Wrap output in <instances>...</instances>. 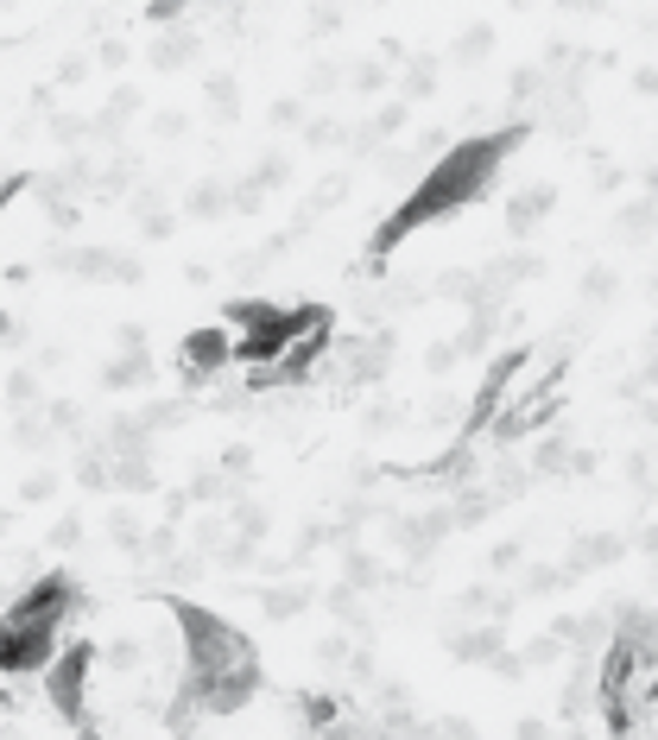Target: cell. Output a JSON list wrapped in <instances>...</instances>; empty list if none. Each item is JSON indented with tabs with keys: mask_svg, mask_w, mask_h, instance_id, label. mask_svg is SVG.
<instances>
[{
	"mask_svg": "<svg viewBox=\"0 0 658 740\" xmlns=\"http://www.w3.org/2000/svg\"><path fill=\"white\" fill-rule=\"evenodd\" d=\"M520 133H526V127L482 133V140H462V146H450V153H443L438 165L412 184V196H405L393 216H387V228L373 235V254H387V247H399L412 228H424V222H438V216H456L462 203H475V196L494 184L501 158L520 146Z\"/></svg>",
	"mask_w": 658,
	"mask_h": 740,
	"instance_id": "cell-1",
	"label": "cell"
},
{
	"mask_svg": "<svg viewBox=\"0 0 658 740\" xmlns=\"http://www.w3.org/2000/svg\"><path fill=\"white\" fill-rule=\"evenodd\" d=\"M323 323H329V310H317V305H298V310L266 305L260 317L235 336V361H247V368H279L291 342L310 336V329H323Z\"/></svg>",
	"mask_w": 658,
	"mask_h": 740,
	"instance_id": "cell-2",
	"label": "cell"
},
{
	"mask_svg": "<svg viewBox=\"0 0 658 740\" xmlns=\"http://www.w3.org/2000/svg\"><path fill=\"white\" fill-rule=\"evenodd\" d=\"M89 665H95V646L89 639H76L70 652H58L51 665H44V697H51V709L64 721H83V702H89Z\"/></svg>",
	"mask_w": 658,
	"mask_h": 740,
	"instance_id": "cell-3",
	"label": "cell"
},
{
	"mask_svg": "<svg viewBox=\"0 0 658 740\" xmlns=\"http://www.w3.org/2000/svg\"><path fill=\"white\" fill-rule=\"evenodd\" d=\"M51 658H58V627H44V620H0V671L7 677L44 671Z\"/></svg>",
	"mask_w": 658,
	"mask_h": 740,
	"instance_id": "cell-4",
	"label": "cell"
},
{
	"mask_svg": "<svg viewBox=\"0 0 658 740\" xmlns=\"http://www.w3.org/2000/svg\"><path fill=\"white\" fill-rule=\"evenodd\" d=\"M70 602H76V588L64 583V576H44V583H32L13 602V608L0 614V620H44V627H64V614H70Z\"/></svg>",
	"mask_w": 658,
	"mask_h": 740,
	"instance_id": "cell-5",
	"label": "cell"
},
{
	"mask_svg": "<svg viewBox=\"0 0 658 740\" xmlns=\"http://www.w3.org/2000/svg\"><path fill=\"white\" fill-rule=\"evenodd\" d=\"M235 361V342L222 336V329H197L191 342H184V368H191V380H209L216 368H228Z\"/></svg>",
	"mask_w": 658,
	"mask_h": 740,
	"instance_id": "cell-6",
	"label": "cell"
},
{
	"mask_svg": "<svg viewBox=\"0 0 658 740\" xmlns=\"http://www.w3.org/2000/svg\"><path fill=\"white\" fill-rule=\"evenodd\" d=\"M551 203H557V196H551V184H545V191H526V196H513V209H506V222H513V235H526V228H532V222H538V216H545Z\"/></svg>",
	"mask_w": 658,
	"mask_h": 740,
	"instance_id": "cell-7",
	"label": "cell"
},
{
	"mask_svg": "<svg viewBox=\"0 0 658 740\" xmlns=\"http://www.w3.org/2000/svg\"><path fill=\"white\" fill-rule=\"evenodd\" d=\"M456 658H501V633H494V627L462 633V639H456Z\"/></svg>",
	"mask_w": 658,
	"mask_h": 740,
	"instance_id": "cell-8",
	"label": "cell"
},
{
	"mask_svg": "<svg viewBox=\"0 0 658 740\" xmlns=\"http://www.w3.org/2000/svg\"><path fill=\"white\" fill-rule=\"evenodd\" d=\"M298 608H305V588H286V595L273 588V595H266V614H298Z\"/></svg>",
	"mask_w": 658,
	"mask_h": 740,
	"instance_id": "cell-9",
	"label": "cell"
}]
</instances>
